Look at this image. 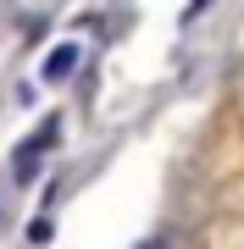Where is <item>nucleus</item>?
<instances>
[{
  "label": "nucleus",
  "instance_id": "nucleus-1",
  "mask_svg": "<svg viewBox=\"0 0 244 249\" xmlns=\"http://www.w3.org/2000/svg\"><path fill=\"white\" fill-rule=\"evenodd\" d=\"M56 139H61V122L50 116L45 127H34V133H28V139L17 144V166H11V178H17V183H28V178L39 172V160H45V150H50Z\"/></svg>",
  "mask_w": 244,
  "mask_h": 249
},
{
  "label": "nucleus",
  "instance_id": "nucleus-2",
  "mask_svg": "<svg viewBox=\"0 0 244 249\" xmlns=\"http://www.w3.org/2000/svg\"><path fill=\"white\" fill-rule=\"evenodd\" d=\"M73 61H78V45H61V50H50V61H45V78L56 83V78H67L73 72Z\"/></svg>",
  "mask_w": 244,
  "mask_h": 249
},
{
  "label": "nucleus",
  "instance_id": "nucleus-3",
  "mask_svg": "<svg viewBox=\"0 0 244 249\" xmlns=\"http://www.w3.org/2000/svg\"><path fill=\"white\" fill-rule=\"evenodd\" d=\"M139 249H172V238H150V244H139Z\"/></svg>",
  "mask_w": 244,
  "mask_h": 249
}]
</instances>
